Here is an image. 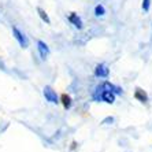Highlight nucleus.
Here are the masks:
<instances>
[{
  "mask_svg": "<svg viewBox=\"0 0 152 152\" xmlns=\"http://www.w3.org/2000/svg\"><path fill=\"white\" fill-rule=\"evenodd\" d=\"M42 95H44V97H45L47 102L51 103V104H58V103H59V97H58L56 91H55L52 86H50V85L44 86V89H42Z\"/></svg>",
  "mask_w": 152,
  "mask_h": 152,
  "instance_id": "3",
  "label": "nucleus"
},
{
  "mask_svg": "<svg viewBox=\"0 0 152 152\" xmlns=\"http://www.w3.org/2000/svg\"><path fill=\"white\" fill-rule=\"evenodd\" d=\"M115 97L117 95L111 91H107V89H103L102 85H99L97 88H96V92L93 95V99L95 100H102V102L107 103V104H113L115 102Z\"/></svg>",
  "mask_w": 152,
  "mask_h": 152,
  "instance_id": "1",
  "label": "nucleus"
},
{
  "mask_svg": "<svg viewBox=\"0 0 152 152\" xmlns=\"http://www.w3.org/2000/svg\"><path fill=\"white\" fill-rule=\"evenodd\" d=\"M102 124L103 125H111V124H114V118L113 117H107L106 119L102 121Z\"/></svg>",
  "mask_w": 152,
  "mask_h": 152,
  "instance_id": "13",
  "label": "nucleus"
},
{
  "mask_svg": "<svg viewBox=\"0 0 152 152\" xmlns=\"http://www.w3.org/2000/svg\"><path fill=\"white\" fill-rule=\"evenodd\" d=\"M12 36H14V39L18 41V44H19V47H21V48L26 50V48L29 47V39H28V36H26L23 32H21V30H19L17 26H12Z\"/></svg>",
  "mask_w": 152,
  "mask_h": 152,
  "instance_id": "2",
  "label": "nucleus"
},
{
  "mask_svg": "<svg viewBox=\"0 0 152 152\" xmlns=\"http://www.w3.org/2000/svg\"><path fill=\"white\" fill-rule=\"evenodd\" d=\"M106 14V8L103 4H97L95 7V15L96 17H103V15Z\"/></svg>",
  "mask_w": 152,
  "mask_h": 152,
  "instance_id": "11",
  "label": "nucleus"
},
{
  "mask_svg": "<svg viewBox=\"0 0 152 152\" xmlns=\"http://www.w3.org/2000/svg\"><path fill=\"white\" fill-rule=\"evenodd\" d=\"M95 75L97 78H108L110 77V69L104 63H100L95 67Z\"/></svg>",
  "mask_w": 152,
  "mask_h": 152,
  "instance_id": "4",
  "label": "nucleus"
},
{
  "mask_svg": "<svg viewBox=\"0 0 152 152\" xmlns=\"http://www.w3.org/2000/svg\"><path fill=\"white\" fill-rule=\"evenodd\" d=\"M60 102L63 104L64 110H70L71 106H73V100H71V97L67 95V93H63V95L60 96Z\"/></svg>",
  "mask_w": 152,
  "mask_h": 152,
  "instance_id": "9",
  "label": "nucleus"
},
{
  "mask_svg": "<svg viewBox=\"0 0 152 152\" xmlns=\"http://www.w3.org/2000/svg\"><path fill=\"white\" fill-rule=\"evenodd\" d=\"M67 19H69V22H70V23L74 26L75 29H82V28H84V23H82L81 17H80L78 14H75V12H70V14H69V17H67Z\"/></svg>",
  "mask_w": 152,
  "mask_h": 152,
  "instance_id": "6",
  "label": "nucleus"
},
{
  "mask_svg": "<svg viewBox=\"0 0 152 152\" xmlns=\"http://www.w3.org/2000/svg\"><path fill=\"white\" fill-rule=\"evenodd\" d=\"M141 7H142V11H144V12H148L149 8H151V0H142Z\"/></svg>",
  "mask_w": 152,
  "mask_h": 152,
  "instance_id": "12",
  "label": "nucleus"
},
{
  "mask_svg": "<svg viewBox=\"0 0 152 152\" xmlns=\"http://www.w3.org/2000/svg\"><path fill=\"white\" fill-rule=\"evenodd\" d=\"M102 88L103 89H107V91H111V92H114L115 95H119V93H122V89L119 88V86H115L114 84H111V82L106 81L102 84Z\"/></svg>",
  "mask_w": 152,
  "mask_h": 152,
  "instance_id": "8",
  "label": "nucleus"
},
{
  "mask_svg": "<svg viewBox=\"0 0 152 152\" xmlns=\"http://www.w3.org/2000/svg\"><path fill=\"white\" fill-rule=\"evenodd\" d=\"M37 14H39V17L41 18V21L45 22L47 25L51 23V19H50V17H48V14L45 12V10H42L41 7H37Z\"/></svg>",
  "mask_w": 152,
  "mask_h": 152,
  "instance_id": "10",
  "label": "nucleus"
},
{
  "mask_svg": "<svg viewBox=\"0 0 152 152\" xmlns=\"http://www.w3.org/2000/svg\"><path fill=\"white\" fill-rule=\"evenodd\" d=\"M37 51H39V53H40V58H41L42 60H45L47 58L50 56V47L47 45L45 42L42 41V40H39L37 41Z\"/></svg>",
  "mask_w": 152,
  "mask_h": 152,
  "instance_id": "5",
  "label": "nucleus"
},
{
  "mask_svg": "<svg viewBox=\"0 0 152 152\" xmlns=\"http://www.w3.org/2000/svg\"><path fill=\"white\" fill-rule=\"evenodd\" d=\"M134 99L140 103H147L149 100V96L144 89H141V88H138L137 86V88L134 89Z\"/></svg>",
  "mask_w": 152,
  "mask_h": 152,
  "instance_id": "7",
  "label": "nucleus"
}]
</instances>
